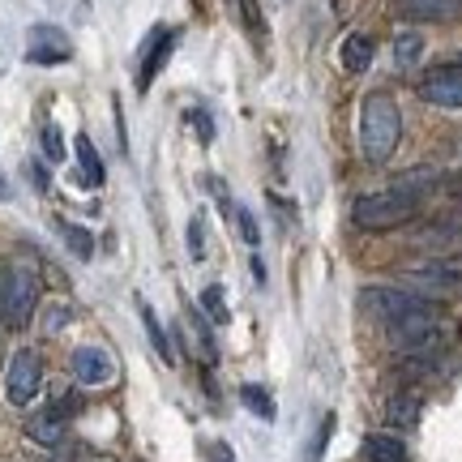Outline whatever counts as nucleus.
Wrapping results in <instances>:
<instances>
[{"mask_svg": "<svg viewBox=\"0 0 462 462\" xmlns=\"http://www.w3.org/2000/svg\"><path fill=\"white\" fill-rule=\"evenodd\" d=\"M360 309L368 317H377V321H398V317L407 313H420V309H429V300L407 291V287H364L360 291Z\"/></svg>", "mask_w": 462, "mask_h": 462, "instance_id": "nucleus-6", "label": "nucleus"}, {"mask_svg": "<svg viewBox=\"0 0 462 462\" xmlns=\"http://www.w3.org/2000/svg\"><path fill=\"white\" fill-rule=\"evenodd\" d=\"M189 253H193V257H206V231H201V218H193V223H189Z\"/></svg>", "mask_w": 462, "mask_h": 462, "instance_id": "nucleus-27", "label": "nucleus"}, {"mask_svg": "<svg viewBox=\"0 0 462 462\" xmlns=\"http://www.w3.org/2000/svg\"><path fill=\"white\" fill-rule=\"evenodd\" d=\"M394 9L407 22H454L462 17V0H394Z\"/></svg>", "mask_w": 462, "mask_h": 462, "instance_id": "nucleus-11", "label": "nucleus"}, {"mask_svg": "<svg viewBox=\"0 0 462 462\" xmlns=\"http://www.w3.org/2000/svg\"><path fill=\"white\" fill-rule=\"evenodd\" d=\"M390 343L398 351H407V356H432L437 346L446 343V330H441V317L437 309H420V313H407L390 321Z\"/></svg>", "mask_w": 462, "mask_h": 462, "instance_id": "nucleus-3", "label": "nucleus"}, {"mask_svg": "<svg viewBox=\"0 0 462 462\" xmlns=\"http://www.w3.org/2000/svg\"><path fill=\"white\" fill-rule=\"evenodd\" d=\"M253 279L265 282V262H262V257H253Z\"/></svg>", "mask_w": 462, "mask_h": 462, "instance_id": "nucleus-30", "label": "nucleus"}, {"mask_svg": "<svg viewBox=\"0 0 462 462\" xmlns=\"http://www.w3.org/2000/svg\"><path fill=\"white\" fill-rule=\"evenodd\" d=\"M189 120L198 125V137H201V142H215V120L201 112V107H198V112H189Z\"/></svg>", "mask_w": 462, "mask_h": 462, "instance_id": "nucleus-28", "label": "nucleus"}, {"mask_svg": "<svg viewBox=\"0 0 462 462\" xmlns=\"http://www.w3.org/2000/svg\"><path fill=\"white\" fill-rule=\"evenodd\" d=\"M360 458L364 462H407V446L394 432H368L360 441Z\"/></svg>", "mask_w": 462, "mask_h": 462, "instance_id": "nucleus-13", "label": "nucleus"}, {"mask_svg": "<svg viewBox=\"0 0 462 462\" xmlns=\"http://www.w3.org/2000/svg\"><path fill=\"white\" fill-rule=\"evenodd\" d=\"M69 368H73V381H78V385H90V390L116 381V360L107 346H73Z\"/></svg>", "mask_w": 462, "mask_h": 462, "instance_id": "nucleus-8", "label": "nucleus"}, {"mask_svg": "<svg viewBox=\"0 0 462 462\" xmlns=\"http://www.w3.org/2000/svg\"><path fill=\"white\" fill-rule=\"evenodd\" d=\"M137 313H142V326H146L150 346L159 351V360H163V364H176V356H171V343H167V334H163V326H159V317H154V309H150L146 300H142V304H137Z\"/></svg>", "mask_w": 462, "mask_h": 462, "instance_id": "nucleus-18", "label": "nucleus"}, {"mask_svg": "<svg viewBox=\"0 0 462 462\" xmlns=\"http://www.w3.org/2000/svg\"><path fill=\"white\" fill-rule=\"evenodd\" d=\"M402 142V112L390 95H368L360 107V150L368 163H385Z\"/></svg>", "mask_w": 462, "mask_h": 462, "instance_id": "nucleus-1", "label": "nucleus"}, {"mask_svg": "<svg viewBox=\"0 0 462 462\" xmlns=\"http://www.w3.org/2000/svg\"><path fill=\"white\" fill-rule=\"evenodd\" d=\"M65 424H69V420H60V415L48 407L43 415H31V420H26V437H31L34 446L56 449L60 441H65Z\"/></svg>", "mask_w": 462, "mask_h": 462, "instance_id": "nucleus-14", "label": "nucleus"}, {"mask_svg": "<svg viewBox=\"0 0 462 462\" xmlns=\"http://www.w3.org/2000/svg\"><path fill=\"white\" fill-rule=\"evenodd\" d=\"M34 309H39V279L26 265H9L5 270V291H0V321H9L14 330L31 326Z\"/></svg>", "mask_w": 462, "mask_h": 462, "instance_id": "nucleus-4", "label": "nucleus"}, {"mask_svg": "<svg viewBox=\"0 0 462 462\" xmlns=\"http://www.w3.org/2000/svg\"><path fill=\"white\" fill-rule=\"evenodd\" d=\"M73 150H78V176H82V184H95V189H99L103 184V159H99V150H95V142H90L86 133H78Z\"/></svg>", "mask_w": 462, "mask_h": 462, "instance_id": "nucleus-16", "label": "nucleus"}, {"mask_svg": "<svg viewBox=\"0 0 462 462\" xmlns=\"http://www.w3.org/2000/svg\"><path fill=\"white\" fill-rule=\"evenodd\" d=\"M69 321H73V309H69L65 300H56V304H48V313H43V330L56 334V330H65Z\"/></svg>", "mask_w": 462, "mask_h": 462, "instance_id": "nucleus-23", "label": "nucleus"}, {"mask_svg": "<svg viewBox=\"0 0 462 462\" xmlns=\"http://www.w3.org/2000/svg\"><path fill=\"white\" fill-rule=\"evenodd\" d=\"M420 56H424V34H415V31L398 34V39H394V65L398 69H411Z\"/></svg>", "mask_w": 462, "mask_h": 462, "instance_id": "nucleus-20", "label": "nucleus"}, {"mask_svg": "<svg viewBox=\"0 0 462 462\" xmlns=\"http://www.w3.org/2000/svg\"><path fill=\"white\" fill-rule=\"evenodd\" d=\"M330 437H334V411H330V415H321L313 446H309V462H321V454H326V441H330Z\"/></svg>", "mask_w": 462, "mask_h": 462, "instance_id": "nucleus-24", "label": "nucleus"}, {"mask_svg": "<svg viewBox=\"0 0 462 462\" xmlns=\"http://www.w3.org/2000/svg\"><path fill=\"white\" fill-rule=\"evenodd\" d=\"M338 60H343L346 73H364V69L373 65V39L368 34H346L343 39V48H338Z\"/></svg>", "mask_w": 462, "mask_h": 462, "instance_id": "nucleus-15", "label": "nucleus"}, {"mask_svg": "<svg viewBox=\"0 0 462 462\" xmlns=\"http://www.w3.org/2000/svg\"><path fill=\"white\" fill-rule=\"evenodd\" d=\"M236 223H240V236H245V245H262V231H257V218L248 215V210H236Z\"/></svg>", "mask_w": 462, "mask_h": 462, "instance_id": "nucleus-26", "label": "nucleus"}, {"mask_svg": "<svg viewBox=\"0 0 462 462\" xmlns=\"http://www.w3.org/2000/svg\"><path fill=\"white\" fill-rule=\"evenodd\" d=\"M69 56H73V43L60 26H48V22L31 26V34H26V60L31 65H65Z\"/></svg>", "mask_w": 462, "mask_h": 462, "instance_id": "nucleus-9", "label": "nucleus"}, {"mask_svg": "<svg viewBox=\"0 0 462 462\" xmlns=\"http://www.w3.org/2000/svg\"><path fill=\"white\" fill-rule=\"evenodd\" d=\"M39 390H43V360L31 346H17L9 356V368H5V402L22 411L39 398Z\"/></svg>", "mask_w": 462, "mask_h": 462, "instance_id": "nucleus-5", "label": "nucleus"}, {"mask_svg": "<svg viewBox=\"0 0 462 462\" xmlns=\"http://www.w3.org/2000/svg\"><path fill=\"white\" fill-rule=\"evenodd\" d=\"M240 398H245V407L253 415H262V420H274V398L265 394L262 385H240Z\"/></svg>", "mask_w": 462, "mask_h": 462, "instance_id": "nucleus-21", "label": "nucleus"}, {"mask_svg": "<svg viewBox=\"0 0 462 462\" xmlns=\"http://www.w3.org/2000/svg\"><path fill=\"white\" fill-rule=\"evenodd\" d=\"M176 39H180L176 31H154L146 39V48H142V73H137V86H142V90H146V86L154 82V73L167 65V56H171V48H176Z\"/></svg>", "mask_w": 462, "mask_h": 462, "instance_id": "nucleus-12", "label": "nucleus"}, {"mask_svg": "<svg viewBox=\"0 0 462 462\" xmlns=\"http://www.w3.org/2000/svg\"><path fill=\"white\" fill-rule=\"evenodd\" d=\"M385 415H390V424H398V429H411L415 420H420V394H394Z\"/></svg>", "mask_w": 462, "mask_h": 462, "instance_id": "nucleus-19", "label": "nucleus"}, {"mask_svg": "<svg viewBox=\"0 0 462 462\" xmlns=\"http://www.w3.org/2000/svg\"><path fill=\"white\" fill-rule=\"evenodd\" d=\"M420 99L432 107L458 112L462 107V65H437L420 78Z\"/></svg>", "mask_w": 462, "mask_h": 462, "instance_id": "nucleus-7", "label": "nucleus"}, {"mask_svg": "<svg viewBox=\"0 0 462 462\" xmlns=\"http://www.w3.org/2000/svg\"><path fill=\"white\" fill-rule=\"evenodd\" d=\"M60 227V236H65V245H69V253L73 257H82V262H90L95 257V236H90V227H82V223H56Z\"/></svg>", "mask_w": 462, "mask_h": 462, "instance_id": "nucleus-17", "label": "nucleus"}, {"mask_svg": "<svg viewBox=\"0 0 462 462\" xmlns=\"http://www.w3.org/2000/svg\"><path fill=\"white\" fill-rule=\"evenodd\" d=\"M193 330H198L201 346H206V356H210V360H215V334H210V326H206V321H201L198 313H193Z\"/></svg>", "mask_w": 462, "mask_h": 462, "instance_id": "nucleus-29", "label": "nucleus"}, {"mask_svg": "<svg viewBox=\"0 0 462 462\" xmlns=\"http://www.w3.org/2000/svg\"><path fill=\"white\" fill-rule=\"evenodd\" d=\"M415 210H420V198L402 193V189H385V193H364L351 201V223L360 231H390L407 223Z\"/></svg>", "mask_w": 462, "mask_h": 462, "instance_id": "nucleus-2", "label": "nucleus"}, {"mask_svg": "<svg viewBox=\"0 0 462 462\" xmlns=\"http://www.w3.org/2000/svg\"><path fill=\"white\" fill-rule=\"evenodd\" d=\"M407 282H411L415 291H429V296H449V291L462 287V262L437 257V262L411 265V270H407Z\"/></svg>", "mask_w": 462, "mask_h": 462, "instance_id": "nucleus-10", "label": "nucleus"}, {"mask_svg": "<svg viewBox=\"0 0 462 462\" xmlns=\"http://www.w3.org/2000/svg\"><path fill=\"white\" fill-rule=\"evenodd\" d=\"M43 154H48L51 163L65 159V142H60V129H56V125H43Z\"/></svg>", "mask_w": 462, "mask_h": 462, "instance_id": "nucleus-25", "label": "nucleus"}, {"mask_svg": "<svg viewBox=\"0 0 462 462\" xmlns=\"http://www.w3.org/2000/svg\"><path fill=\"white\" fill-rule=\"evenodd\" d=\"M201 313L210 317V321H227V296H223L218 282H210V287L201 291Z\"/></svg>", "mask_w": 462, "mask_h": 462, "instance_id": "nucleus-22", "label": "nucleus"}]
</instances>
